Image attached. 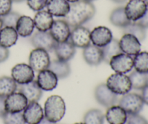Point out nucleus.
<instances>
[{
  "mask_svg": "<svg viewBox=\"0 0 148 124\" xmlns=\"http://www.w3.org/2000/svg\"><path fill=\"white\" fill-rule=\"evenodd\" d=\"M95 7L92 2L86 0H79L70 4L68 14L64 17L72 28L81 26L94 17Z\"/></svg>",
  "mask_w": 148,
  "mask_h": 124,
  "instance_id": "obj_1",
  "label": "nucleus"
},
{
  "mask_svg": "<svg viewBox=\"0 0 148 124\" xmlns=\"http://www.w3.org/2000/svg\"><path fill=\"white\" fill-rule=\"evenodd\" d=\"M66 105L63 99L58 95H52L46 100L44 105V117L51 123H56L64 116Z\"/></svg>",
  "mask_w": 148,
  "mask_h": 124,
  "instance_id": "obj_2",
  "label": "nucleus"
},
{
  "mask_svg": "<svg viewBox=\"0 0 148 124\" xmlns=\"http://www.w3.org/2000/svg\"><path fill=\"white\" fill-rule=\"evenodd\" d=\"M106 84L112 92L117 95L127 94L132 89L130 77L125 74L118 73L110 76Z\"/></svg>",
  "mask_w": 148,
  "mask_h": 124,
  "instance_id": "obj_3",
  "label": "nucleus"
},
{
  "mask_svg": "<svg viewBox=\"0 0 148 124\" xmlns=\"http://www.w3.org/2000/svg\"><path fill=\"white\" fill-rule=\"evenodd\" d=\"M144 102L141 95L136 93H127L124 94L119 101V106L122 107L128 115L139 114L144 107Z\"/></svg>",
  "mask_w": 148,
  "mask_h": 124,
  "instance_id": "obj_4",
  "label": "nucleus"
},
{
  "mask_svg": "<svg viewBox=\"0 0 148 124\" xmlns=\"http://www.w3.org/2000/svg\"><path fill=\"white\" fill-rule=\"evenodd\" d=\"M51 60L46 50L40 48H36L31 51L29 56V65L36 72L49 69Z\"/></svg>",
  "mask_w": 148,
  "mask_h": 124,
  "instance_id": "obj_5",
  "label": "nucleus"
},
{
  "mask_svg": "<svg viewBox=\"0 0 148 124\" xmlns=\"http://www.w3.org/2000/svg\"><path fill=\"white\" fill-rule=\"evenodd\" d=\"M109 64L116 73L126 74L134 68V59L131 55L121 52L113 57Z\"/></svg>",
  "mask_w": 148,
  "mask_h": 124,
  "instance_id": "obj_6",
  "label": "nucleus"
},
{
  "mask_svg": "<svg viewBox=\"0 0 148 124\" xmlns=\"http://www.w3.org/2000/svg\"><path fill=\"white\" fill-rule=\"evenodd\" d=\"M12 78L19 85L27 84L33 81L35 78L34 71L29 65L20 63L14 65L11 71Z\"/></svg>",
  "mask_w": 148,
  "mask_h": 124,
  "instance_id": "obj_7",
  "label": "nucleus"
},
{
  "mask_svg": "<svg viewBox=\"0 0 148 124\" xmlns=\"http://www.w3.org/2000/svg\"><path fill=\"white\" fill-rule=\"evenodd\" d=\"M5 110L7 113H21L28 104L27 98L21 92H14L5 98Z\"/></svg>",
  "mask_w": 148,
  "mask_h": 124,
  "instance_id": "obj_8",
  "label": "nucleus"
},
{
  "mask_svg": "<svg viewBox=\"0 0 148 124\" xmlns=\"http://www.w3.org/2000/svg\"><path fill=\"white\" fill-rule=\"evenodd\" d=\"M147 5L144 0H130L124 7L126 15L131 22H137L147 11Z\"/></svg>",
  "mask_w": 148,
  "mask_h": 124,
  "instance_id": "obj_9",
  "label": "nucleus"
},
{
  "mask_svg": "<svg viewBox=\"0 0 148 124\" xmlns=\"http://www.w3.org/2000/svg\"><path fill=\"white\" fill-rule=\"evenodd\" d=\"M94 94L96 101L105 107H111L117 102V94L112 92L106 84L97 86Z\"/></svg>",
  "mask_w": 148,
  "mask_h": 124,
  "instance_id": "obj_10",
  "label": "nucleus"
},
{
  "mask_svg": "<svg viewBox=\"0 0 148 124\" xmlns=\"http://www.w3.org/2000/svg\"><path fill=\"white\" fill-rule=\"evenodd\" d=\"M69 40L75 47L84 49L91 44L90 31L82 26L75 27L71 31Z\"/></svg>",
  "mask_w": 148,
  "mask_h": 124,
  "instance_id": "obj_11",
  "label": "nucleus"
},
{
  "mask_svg": "<svg viewBox=\"0 0 148 124\" xmlns=\"http://www.w3.org/2000/svg\"><path fill=\"white\" fill-rule=\"evenodd\" d=\"M30 41L34 47L43 49L47 52L53 50L56 44L49 31L38 30L32 35Z\"/></svg>",
  "mask_w": 148,
  "mask_h": 124,
  "instance_id": "obj_12",
  "label": "nucleus"
},
{
  "mask_svg": "<svg viewBox=\"0 0 148 124\" xmlns=\"http://www.w3.org/2000/svg\"><path fill=\"white\" fill-rule=\"evenodd\" d=\"M49 33L56 42H64L69 39L71 33L70 27L64 20H53Z\"/></svg>",
  "mask_w": 148,
  "mask_h": 124,
  "instance_id": "obj_13",
  "label": "nucleus"
},
{
  "mask_svg": "<svg viewBox=\"0 0 148 124\" xmlns=\"http://www.w3.org/2000/svg\"><path fill=\"white\" fill-rule=\"evenodd\" d=\"M119 42L120 49L123 53L135 56L141 51V43L137 38L130 33H124Z\"/></svg>",
  "mask_w": 148,
  "mask_h": 124,
  "instance_id": "obj_14",
  "label": "nucleus"
},
{
  "mask_svg": "<svg viewBox=\"0 0 148 124\" xmlns=\"http://www.w3.org/2000/svg\"><path fill=\"white\" fill-rule=\"evenodd\" d=\"M23 118L27 124H38L44 118V113L41 106L37 102L28 103L23 110Z\"/></svg>",
  "mask_w": 148,
  "mask_h": 124,
  "instance_id": "obj_15",
  "label": "nucleus"
},
{
  "mask_svg": "<svg viewBox=\"0 0 148 124\" xmlns=\"http://www.w3.org/2000/svg\"><path fill=\"white\" fill-rule=\"evenodd\" d=\"M113 39L111 30L105 26H98L90 32V40L92 44L98 47H103Z\"/></svg>",
  "mask_w": 148,
  "mask_h": 124,
  "instance_id": "obj_16",
  "label": "nucleus"
},
{
  "mask_svg": "<svg viewBox=\"0 0 148 124\" xmlns=\"http://www.w3.org/2000/svg\"><path fill=\"white\" fill-rule=\"evenodd\" d=\"M58 79L54 73L49 69H46L39 72L36 81L42 90L52 91L57 87Z\"/></svg>",
  "mask_w": 148,
  "mask_h": 124,
  "instance_id": "obj_17",
  "label": "nucleus"
},
{
  "mask_svg": "<svg viewBox=\"0 0 148 124\" xmlns=\"http://www.w3.org/2000/svg\"><path fill=\"white\" fill-rule=\"evenodd\" d=\"M19 91L24 94L25 97L27 98L28 103L30 102H38L42 97L43 91L40 88L36 81H32L27 84H21L17 86Z\"/></svg>",
  "mask_w": 148,
  "mask_h": 124,
  "instance_id": "obj_18",
  "label": "nucleus"
},
{
  "mask_svg": "<svg viewBox=\"0 0 148 124\" xmlns=\"http://www.w3.org/2000/svg\"><path fill=\"white\" fill-rule=\"evenodd\" d=\"M83 58L85 62L90 65H98L103 61V54L101 47L90 44L83 49Z\"/></svg>",
  "mask_w": 148,
  "mask_h": 124,
  "instance_id": "obj_19",
  "label": "nucleus"
},
{
  "mask_svg": "<svg viewBox=\"0 0 148 124\" xmlns=\"http://www.w3.org/2000/svg\"><path fill=\"white\" fill-rule=\"evenodd\" d=\"M53 50H54L58 60L68 62L75 55L76 47L71 43L70 41L68 40L66 42H61V43L56 42Z\"/></svg>",
  "mask_w": 148,
  "mask_h": 124,
  "instance_id": "obj_20",
  "label": "nucleus"
},
{
  "mask_svg": "<svg viewBox=\"0 0 148 124\" xmlns=\"http://www.w3.org/2000/svg\"><path fill=\"white\" fill-rule=\"evenodd\" d=\"M47 11L55 17H64L70 9V4L66 0H49Z\"/></svg>",
  "mask_w": 148,
  "mask_h": 124,
  "instance_id": "obj_21",
  "label": "nucleus"
},
{
  "mask_svg": "<svg viewBox=\"0 0 148 124\" xmlns=\"http://www.w3.org/2000/svg\"><path fill=\"white\" fill-rule=\"evenodd\" d=\"M128 114L119 105L109 107L106 113V118L109 124H125Z\"/></svg>",
  "mask_w": 148,
  "mask_h": 124,
  "instance_id": "obj_22",
  "label": "nucleus"
},
{
  "mask_svg": "<svg viewBox=\"0 0 148 124\" xmlns=\"http://www.w3.org/2000/svg\"><path fill=\"white\" fill-rule=\"evenodd\" d=\"M35 27L39 31H48L50 30L53 23V16L48 11L40 10L35 15L34 19Z\"/></svg>",
  "mask_w": 148,
  "mask_h": 124,
  "instance_id": "obj_23",
  "label": "nucleus"
},
{
  "mask_svg": "<svg viewBox=\"0 0 148 124\" xmlns=\"http://www.w3.org/2000/svg\"><path fill=\"white\" fill-rule=\"evenodd\" d=\"M34 28L35 25L33 20L30 17L26 15L20 16L15 26L17 34L24 38L31 36Z\"/></svg>",
  "mask_w": 148,
  "mask_h": 124,
  "instance_id": "obj_24",
  "label": "nucleus"
},
{
  "mask_svg": "<svg viewBox=\"0 0 148 124\" xmlns=\"http://www.w3.org/2000/svg\"><path fill=\"white\" fill-rule=\"evenodd\" d=\"M18 39L16 29L12 27H3L0 30V45L10 48L14 45Z\"/></svg>",
  "mask_w": 148,
  "mask_h": 124,
  "instance_id": "obj_25",
  "label": "nucleus"
},
{
  "mask_svg": "<svg viewBox=\"0 0 148 124\" xmlns=\"http://www.w3.org/2000/svg\"><path fill=\"white\" fill-rule=\"evenodd\" d=\"M49 69L54 73L59 79L67 78L71 73V68L68 62L59 60L51 61Z\"/></svg>",
  "mask_w": 148,
  "mask_h": 124,
  "instance_id": "obj_26",
  "label": "nucleus"
},
{
  "mask_svg": "<svg viewBox=\"0 0 148 124\" xmlns=\"http://www.w3.org/2000/svg\"><path fill=\"white\" fill-rule=\"evenodd\" d=\"M110 22L114 26L119 28H124L131 23L126 15L124 7H117L111 12L110 15Z\"/></svg>",
  "mask_w": 148,
  "mask_h": 124,
  "instance_id": "obj_27",
  "label": "nucleus"
},
{
  "mask_svg": "<svg viewBox=\"0 0 148 124\" xmlns=\"http://www.w3.org/2000/svg\"><path fill=\"white\" fill-rule=\"evenodd\" d=\"M17 89V84L12 77H0V97H6Z\"/></svg>",
  "mask_w": 148,
  "mask_h": 124,
  "instance_id": "obj_28",
  "label": "nucleus"
},
{
  "mask_svg": "<svg viewBox=\"0 0 148 124\" xmlns=\"http://www.w3.org/2000/svg\"><path fill=\"white\" fill-rule=\"evenodd\" d=\"M103 54V61L107 63H109L111 58L118 54L121 53V50L120 49L119 42L116 39H113L108 44L101 47Z\"/></svg>",
  "mask_w": 148,
  "mask_h": 124,
  "instance_id": "obj_29",
  "label": "nucleus"
},
{
  "mask_svg": "<svg viewBox=\"0 0 148 124\" xmlns=\"http://www.w3.org/2000/svg\"><path fill=\"white\" fill-rule=\"evenodd\" d=\"M132 89L142 90L148 84V73H143L134 71L129 76Z\"/></svg>",
  "mask_w": 148,
  "mask_h": 124,
  "instance_id": "obj_30",
  "label": "nucleus"
},
{
  "mask_svg": "<svg viewBox=\"0 0 148 124\" xmlns=\"http://www.w3.org/2000/svg\"><path fill=\"white\" fill-rule=\"evenodd\" d=\"M123 32L133 35L137 38L140 42L144 41L146 38V29L137 22H131L126 27L123 28Z\"/></svg>",
  "mask_w": 148,
  "mask_h": 124,
  "instance_id": "obj_31",
  "label": "nucleus"
},
{
  "mask_svg": "<svg viewBox=\"0 0 148 124\" xmlns=\"http://www.w3.org/2000/svg\"><path fill=\"white\" fill-rule=\"evenodd\" d=\"M133 59L135 71L143 73H148V52H140Z\"/></svg>",
  "mask_w": 148,
  "mask_h": 124,
  "instance_id": "obj_32",
  "label": "nucleus"
},
{
  "mask_svg": "<svg viewBox=\"0 0 148 124\" xmlns=\"http://www.w3.org/2000/svg\"><path fill=\"white\" fill-rule=\"evenodd\" d=\"M103 113L98 109H92L87 112L84 116V123L85 124H103Z\"/></svg>",
  "mask_w": 148,
  "mask_h": 124,
  "instance_id": "obj_33",
  "label": "nucleus"
},
{
  "mask_svg": "<svg viewBox=\"0 0 148 124\" xmlns=\"http://www.w3.org/2000/svg\"><path fill=\"white\" fill-rule=\"evenodd\" d=\"M4 124H26L22 113H6L2 117Z\"/></svg>",
  "mask_w": 148,
  "mask_h": 124,
  "instance_id": "obj_34",
  "label": "nucleus"
},
{
  "mask_svg": "<svg viewBox=\"0 0 148 124\" xmlns=\"http://www.w3.org/2000/svg\"><path fill=\"white\" fill-rule=\"evenodd\" d=\"M20 15L15 12H10L5 15L2 16L1 20H2L3 27H12L15 28L17 20L20 18Z\"/></svg>",
  "mask_w": 148,
  "mask_h": 124,
  "instance_id": "obj_35",
  "label": "nucleus"
},
{
  "mask_svg": "<svg viewBox=\"0 0 148 124\" xmlns=\"http://www.w3.org/2000/svg\"><path fill=\"white\" fill-rule=\"evenodd\" d=\"M49 0H27L28 7L33 11H40L46 7Z\"/></svg>",
  "mask_w": 148,
  "mask_h": 124,
  "instance_id": "obj_36",
  "label": "nucleus"
},
{
  "mask_svg": "<svg viewBox=\"0 0 148 124\" xmlns=\"http://www.w3.org/2000/svg\"><path fill=\"white\" fill-rule=\"evenodd\" d=\"M127 124H148L147 121L139 114L128 115L127 120Z\"/></svg>",
  "mask_w": 148,
  "mask_h": 124,
  "instance_id": "obj_37",
  "label": "nucleus"
},
{
  "mask_svg": "<svg viewBox=\"0 0 148 124\" xmlns=\"http://www.w3.org/2000/svg\"><path fill=\"white\" fill-rule=\"evenodd\" d=\"M12 4V0H0V17H2L11 12Z\"/></svg>",
  "mask_w": 148,
  "mask_h": 124,
  "instance_id": "obj_38",
  "label": "nucleus"
},
{
  "mask_svg": "<svg viewBox=\"0 0 148 124\" xmlns=\"http://www.w3.org/2000/svg\"><path fill=\"white\" fill-rule=\"evenodd\" d=\"M10 56V51L8 48H6L0 45V62L7 60Z\"/></svg>",
  "mask_w": 148,
  "mask_h": 124,
  "instance_id": "obj_39",
  "label": "nucleus"
},
{
  "mask_svg": "<svg viewBox=\"0 0 148 124\" xmlns=\"http://www.w3.org/2000/svg\"><path fill=\"white\" fill-rule=\"evenodd\" d=\"M137 23H138L139 24L141 25V26H143V28H145V29L148 28V7L145 14L143 15V17H142L140 20H139L138 21H137Z\"/></svg>",
  "mask_w": 148,
  "mask_h": 124,
  "instance_id": "obj_40",
  "label": "nucleus"
},
{
  "mask_svg": "<svg viewBox=\"0 0 148 124\" xmlns=\"http://www.w3.org/2000/svg\"><path fill=\"white\" fill-rule=\"evenodd\" d=\"M141 97L144 102V104L148 105V84L142 89Z\"/></svg>",
  "mask_w": 148,
  "mask_h": 124,
  "instance_id": "obj_41",
  "label": "nucleus"
},
{
  "mask_svg": "<svg viewBox=\"0 0 148 124\" xmlns=\"http://www.w3.org/2000/svg\"><path fill=\"white\" fill-rule=\"evenodd\" d=\"M5 98L4 97H0V118H2L7 113L5 110Z\"/></svg>",
  "mask_w": 148,
  "mask_h": 124,
  "instance_id": "obj_42",
  "label": "nucleus"
},
{
  "mask_svg": "<svg viewBox=\"0 0 148 124\" xmlns=\"http://www.w3.org/2000/svg\"><path fill=\"white\" fill-rule=\"evenodd\" d=\"M38 124H55V123H51V122L49 121V120H47V119L44 117Z\"/></svg>",
  "mask_w": 148,
  "mask_h": 124,
  "instance_id": "obj_43",
  "label": "nucleus"
},
{
  "mask_svg": "<svg viewBox=\"0 0 148 124\" xmlns=\"http://www.w3.org/2000/svg\"><path fill=\"white\" fill-rule=\"evenodd\" d=\"M113 1L116 3H118V4H121V3H124L127 0H112Z\"/></svg>",
  "mask_w": 148,
  "mask_h": 124,
  "instance_id": "obj_44",
  "label": "nucleus"
},
{
  "mask_svg": "<svg viewBox=\"0 0 148 124\" xmlns=\"http://www.w3.org/2000/svg\"><path fill=\"white\" fill-rule=\"evenodd\" d=\"M3 28V23H2V20H1V17H0V30Z\"/></svg>",
  "mask_w": 148,
  "mask_h": 124,
  "instance_id": "obj_45",
  "label": "nucleus"
},
{
  "mask_svg": "<svg viewBox=\"0 0 148 124\" xmlns=\"http://www.w3.org/2000/svg\"><path fill=\"white\" fill-rule=\"evenodd\" d=\"M12 2L19 3V2H22V1H25V0H12Z\"/></svg>",
  "mask_w": 148,
  "mask_h": 124,
  "instance_id": "obj_46",
  "label": "nucleus"
},
{
  "mask_svg": "<svg viewBox=\"0 0 148 124\" xmlns=\"http://www.w3.org/2000/svg\"><path fill=\"white\" fill-rule=\"evenodd\" d=\"M68 2H70V3H74V2H76V1H79V0H66Z\"/></svg>",
  "mask_w": 148,
  "mask_h": 124,
  "instance_id": "obj_47",
  "label": "nucleus"
},
{
  "mask_svg": "<svg viewBox=\"0 0 148 124\" xmlns=\"http://www.w3.org/2000/svg\"><path fill=\"white\" fill-rule=\"evenodd\" d=\"M144 1H145V2L146 3V4H147V7H148V0H144Z\"/></svg>",
  "mask_w": 148,
  "mask_h": 124,
  "instance_id": "obj_48",
  "label": "nucleus"
},
{
  "mask_svg": "<svg viewBox=\"0 0 148 124\" xmlns=\"http://www.w3.org/2000/svg\"><path fill=\"white\" fill-rule=\"evenodd\" d=\"M74 124H85V123H74Z\"/></svg>",
  "mask_w": 148,
  "mask_h": 124,
  "instance_id": "obj_49",
  "label": "nucleus"
},
{
  "mask_svg": "<svg viewBox=\"0 0 148 124\" xmlns=\"http://www.w3.org/2000/svg\"><path fill=\"white\" fill-rule=\"evenodd\" d=\"M86 1H90V2H92V1H94V0H86Z\"/></svg>",
  "mask_w": 148,
  "mask_h": 124,
  "instance_id": "obj_50",
  "label": "nucleus"
}]
</instances>
